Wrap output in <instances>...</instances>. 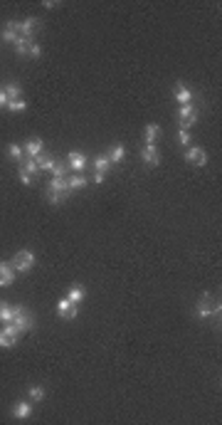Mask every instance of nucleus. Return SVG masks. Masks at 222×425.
Returning <instances> with one entry per match:
<instances>
[{
    "mask_svg": "<svg viewBox=\"0 0 222 425\" xmlns=\"http://www.w3.org/2000/svg\"><path fill=\"white\" fill-rule=\"evenodd\" d=\"M18 176H20V181H22L25 185H30V183H32V176H27V173H22V171H18Z\"/></svg>",
    "mask_w": 222,
    "mask_h": 425,
    "instance_id": "obj_34",
    "label": "nucleus"
},
{
    "mask_svg": "<svg viewBox=\"0 0 222 425\" xmlns=\"http://www.w3.org/2000/svg\"><path fill=\"white\" fill-rule=\"evenodd\" d=\"M141 156H143L146 166H158L161 163V153H158V146L156 143H146L143 151H141Z\"/></svg>",
    "mask_w": 222,
    "mask_h": 425,
    "instance_id": "obj_8",
    "label": "nucleus"
},
{
    "mask_svg": "<svg viewBox=\"0 0 222 425\" xmlns=\"http://www.w3.org/2000/svg\"><path fill=\"white\" fill-rule=\"evenodd\" d=\"M27 398H30L32 403L42 401V398H45V388H42V385H30V388H27Z\"/></svg>",
    "mask_w": 222,
    "mask_h": 425,
    "instance_id": "obj_24",
    "label": "nucleus"
},
{
    "mask_svg": "<svg viewBox=\"0 0 222 425\" xmlns=\"http://www.w3.org/2000/svg\"><path fill=\"white\" fill-rule=\"evenodd\" d=\"M15 280V269L10 262H0V287H8Z\"/></svg>",
    "mask_w": 222,
    "mask_h": 425,
    "instance_id": "obj_12",
    "label": "nucleus"
},
{
    "mask_svg": "<svg viewBox=\"0 0 222 425\" xmlns=\"http://www.w3.org/2000/svg\"><path fill=\"white\" fill-rule=\"evenodd\" d=\"M94 168H96V173H99V176H106V173H109V168H111V161H109L106 156H96Z\"/></svg>",
    "mask_w": 222,
    "mask_h": 425,
    "instance_id": "obj_23",
    "label": "nucleus"
},
{
    "mask_svg": "<svg viewBox=\"0 0 222 425\" xmlns=\"http://www.w3.org/2000/svg\"><path fill=\"white\" fill-rule=\"evenodd\" d=\"M173 94H175L178 104H190V101H193V89H190L188 84H183V82H178V84L173 87Z\"/></svg>",
    "mask_w": 222,
    "mask_h": 425,
    "instance_id": "obj_10",
    "label": "nucleus"
},
{
    "mask_svg": "<svg viewBox=\"0 0 222 425\" xmlns=\"http://www.w3.org/2000/svg\"><path fill=\"white\" fill-rule=\"evenodd\" d=\"M37 25H40V20H37V18H25V20L20 22V37H27V40H32Z\"/></svg>",
    "mask_w": 222,
    "mask_h": 425,
    "instance_id": "obj_14",
    "label": "nucleus"
},
{
    "mask_svg": "<svg viewBox=\"0 0 222 425\" xmlns=\"http://www.w3.org/2000/svg\"><path fill=\"white\" fill-rule=\"evenodd\" d=\"M20 334H27L30 329H32V324H35V319H32V314H30V309L27 306H15V319L10 322Z\"/></svg>",
    "mask_w": 222,
    "mask_h": 425,
    "instance_id": "obj_2",
    "label": "nucleus"
},
{
    "mask_svg": "<svg viewBox=\"0 0 222 425\" xmlns=\"http://www.w3.org/2000/svg\"><path fill=\"white\" fill-rule=\"evenodd\" d=\"M178 117H180L183 129H190V126L198 121V109L193 106V101H190V104H180V109H178Z\"/></svg>",
    "mask_w": 222,
    "mask_h": 425,
    "instance_id": "obj_4",
    "label": "nucleus"
},
{
    "mask_svg": "<svg viewBox=\"0 0 222 425\" xmlns=\"http://www.w3.org/2000/svg\"><path fill=\"white\" fill-rule=\"evenodd\" d=\"M8 109H10V111H25V109H27V101H25L22 97H20V99H10V101H8Z\"/></svg>",
    "mask_w": 222,
    "mask_h": 425,
    "instance_id": "obj_29",
    "label": "nucleus"
},
{
    "mask_svg": "<svg viewBox=\"0 0 222 425\" xmlns=\"http://www.w3.org/2000/svg\"><path fill=\"white\" fill-rule=\"evenodd\" d=\"M220 302H215L212 299V294L210 292H205L203 297H200V302H198V306H195V314L200 317V319H207V317H212L215 322L220 319Z\"/></svg>",
    "mask_w": 222,
    "mask_h": 425,
    "instance_id": "obj_1",
    "label": "nucleus"
},
{
    "mask_svg": "<svg viewBox=\"0 0 222 425\" xmlns=\"http://www.w3.org/2000/svg\"><path fill=\"white\" fill-rule=\"evenodd\" d=\"M104 178H106V176H99V173H94V183H104Z\"/></svg>",
    "mask_w": 222,
    "mask_h": 425,
    "instance_id": "obj_36",
    "label": "nucleus"
},
{
    "mask_svg": "<svg viewBox=\"0 0 222 425\" xmlns=\"http://www.w3.org/2000/svg\"><path fill=\"white\" fill-rule=\"evenodd\" d=\"M57 314H59L62 319L72 322V319H77V314H79V306L74 304V302H69V299L64 297V299H59V302H57Z\"/></svg>",
    "mask_w": 222,
    "mask_h": 425,
    "instance_id": "obj_5",
    "label": "nucleus"
},
{
    "mask_svg": "<svg viewBox=\"0 0 222 425\" xmlns=\"http://www.w3.org/2000/svg\"><path fill=\"white\" fill-rule=\"evenodd\" d=\"M3 89H5V94H8V101H10V99H20V94H22V92H20V87H18L15 82H8Z\"/></svg>",
    "mask_w": 222,
    "mask_h": 425,
    "instance_id": "obj_27",
    "label": "nucleus"
},
{
    "mask_svg": "<svg viewBox=\"0 0 222 425\" xmlns=\"http://www.w3.org/2000/svg\"><path fill=\"white\" fill-rule=\"evenodd\" d=\"M13 269L15 272H30L32 269V264H35V252L32 250H20V252H15V257H13Z\"/></svg>",
    "mask_w": 222,
    "mask_h": 425,
    "instance_id": "obj_3",
    "label": "nucleus"
},
{
    "mask_svg": "<svg viewBox=\"0 0 222 425\" xmlns=\"http://www.w3.org/2000/svg\"><path fill=\"white\" fill-rule=\"evenodd\" d=\"M64 198H67V196H64V193H52V190L47 193V203H52V205H57V203H62Z\"/></svg>",
    "mask_w": 222,
    "mask_h": 425,
    "instance_id": "obj_30",
    "label": "nucleus"
},
{
    "mask_svg": "<svg viewBox=\"0 0 222 425\" xmlns=\"http://www.w3.org/2000/svg\"><path fill=\"white\" fill-rule=\"evenodd\" d=\"M180 143H183V146H188V143H190V134H188V129H180Z\"/></svg>",
    "mask_w": 222,
    "mask_h": 425,
    "instance_id": "obj_33",
    "label": "nucleus"
},
{
    "mask_svg": "<svg viewBox=\"0 0 222 425\" xmlns=\"http://www.w3.org/2000/svg\"><path fill=\"white\" fill-rule=\"evenodd\" d=\"M37 166H40V171H52L55 156H52V153H42V156H37Z\"/></svg>",
    "mask_w": 222,
    "mask_h": 425,
    "instance_id": "obj_22",
    "label": "nucleus"
},
{
    "mask_svg": "<svg viewBox=\"0 0 222 425\" xmlns=\"http://www.w3.org/2000/svg\"><path fill=\"white\" fill-rule=\"evenodd\" d=\"M143 136H146V143H156L161 139V126L158 124H148L146 131H143Z\"/></svg>",
    "mask_w": 222,
    "mask_h": 425,
    "instance_id": "obj_19",
    "label": "nucleus"
},
{
    "mask_svg": "<svg viewBox=\"0 0 222 425\" xmlns=\"http://www.w3.org/2000/svg\"><path fill=\"white\" fill-rule=\"evenodd\" d=\"M30 415H32V403H30V401H15V403H13V418L25 420V418H30Z\"/></svg>",
    "mask_w": 222,
    "mask_h": 425,
    "instance_id": "obj_11",
    "label": "nucleus"
},
{
    "mask_svg": "<svg viewBox=\"0 0 222 425\" xmlns=\"http://www.w3.org/2000/svg\"><path fill=\"white\" fill-rule=\"evenodd\" d=\"M87 297V289H84V284H72L69 289H67V299L69 302H74V304H79L82 299Z\"/></svg>",
    "mask_w": 222,
    "mask_h": 425,
    "instance_id": "obj_16",
    "label": "nucleus"
},
{
    "mask_svg": "<svg viewBox=\"0 0 222 425\" xmlns=\"http://www.w3.org/2000/svg\"><path fill=\"white\" fill-rule=\"evenodd\" d=\"M0 319H3L5 324H10V322L15 319V306H10V304H3V312H0Z\"/></svg>",
    "mask_w": 222,
    "mask_h": 425,
    "instance_id": "obj_28",
    "label": "nucleus"
},
{
    "mask_svg": "<svg viewBox=\"0 0 222 425\" xmlns=\"http://www.w3.org/2000/svg\"><path fill=\"white\" fill-rule=\"evenodd\" d=\"M3 304H5V302H0V312H3Z\"/></svg>",
    "mask_w": 222,
    "mask_h": 425,
    "instance_id": "obj_37",
    "label": "nucleus"
},
{
    "mask_svg": "<svg viewBox=\"0 0 222 425\" xmlns=\"http://www.w3.org/2000/svg\"><path fill=\"white\" fill-rule=\"evenodd\" d=\"M27 57H32V60H40V57H42V47H40V45H35V42H32V47H30V52H27Z\"/></svg>",
    "mask_w": 222,
    "mask_h": 425,
    "instance_id": "obj_32",
    "label": "nucleus"
},
{
    "mask_svg": "<svg viewBox=\"0 0 222 425\" xmlns=\"http://www.w3.org/2000/svg\"><path fill=\"white\" fill-rule=\"evenodd\" d=\"M18 171H22V173H27V176H35V173H40V166H37V159H25V161H22V166H20Z\"/></svg>",
    "mask_w": 222,
    "mask_h": 425,
    "instance_id": "obj_21",
    "label": "nucleus"
},
{
    "mask_svg": "<svg viewBox=\"0 0 222 425\" xmlns=\"http://www.w3.org/2000/svg\"><path fill=\"white\" fill-rule=\"evenodd\" d=\"M185 161L193 163V166H205V163H207V153H205V148L193 146V148L185 151Z\"/></svg>",
    "mask_w": 222,
    "mask_h": 425,
    "instance_id": "obj_7",
    "label": "nucleus"
},
{
    "mask_svg": "<svg viewBox=\"0 0 222 425\" xmlns=\"http://www.w3.org/2000/svg\"><path fill=\"white\" fill-rule=\"evenodd\" d=\"M32 47V40H27V37H18V42H15V52L18 55H27Z\"/></svg>",
    "mask_w": 222,
    "mask_h": 425,
    "instance_id": "obj_25",
    "label": "nucleus"
},
{
    "mask_svg": "<svg viewBox=\"0 0 222 425\" xmlns=\"http://www.w3.org/2000/svg\"><path fill=\"white\" fill-rule=\"evenodd\" d=\"M18 37H20V22L18 20H10L8 25H5V32H3V40L5 42H18Z\"/></svg>",
    "mask_w": 222,
    "mask_h": 425,
    "instance_id": "obj_13",
    "label": "nucleus"
},
{
    "mask_svg": "<svg viewBox=\"0 0 222 425\" xmlns=\"http://www.w3.org/2000/svg\"><path fill=\"white\" fill-rule=\"evenodd\" d=\"M124 156H126V148L119 143V146H111V148H109V156H106V159H109L111 163H121Z\"/></svg>",
    "mask_w": 222,
    "mask_h": 425,
    "instance_id": "obj_18",
    "label": "nucleus"
},
{
    "mask_svg": "<svg viewBox=\"0 0 222 425\" xmlns=\"http://www.w3.org/2000/svg\"><path fill=\"white\" fill-rule=\"evenodd\" d=\"M67 188H69V193H72V190H82V188H87V176H84V173H74V176H69V178H67Z\"/></svg>",
    "mask_w": 222,
    "mask_h": 425,
    "instance_id": "obj_17",
    "label": "nucleus"
},
{
    "mask_svg": "<svg viewBox=\"0 0 222 425\" xmlns=\"http://www.w3.org/2000/svg\"><path fill=\"white\" fill-rule=\"evenodd\" d=\"M67 166L74 171V173H82L87 168V156L82 151H69L67 153Z\"/></svg>",
    "mask_w": 222,
    "mask_h": 425,
    "instance_id": "obj_6",
    "label": "nucleus"
},
{
    "mask_svg": "<svg viewBox=\"0 0 222 425\" xmlns=\"http://www.w3.org/2000/svg\"><path fill=\"white\" fill-rule=\"evenodd\" d=\"M8 104V94H5V89L0 87V106H5Z\"/></svg>",
    "mask_w": 222,
    "mask_h": 425,
    "instance_id": "obj_35",
    "label": "nucleus"
},
{
    "mask_svg": "<svg viewBox=\"0 0 222 425\" xmlns=\"http://www.w3.org/2000/svg\"><path fill=\"white\" fill-rule=\"evenodd\" d=\"M50 190H52V193H64V196H69L67 178H57V176H52V181H50Z\"/></svg>",
    "mask_w": 222,
    "mask_h": 425,
    "instance_id": "obj_20",
    "label": "nucleus"
},
{
    "mask_svg": "<svg viewBox=\"0 0 222 425\" xmlns=\"http://www.w3.org/2000/svg\"><path fill=\"white\" fill-rule=\"evenodd\" d=\"M42 148H45V143L40 141V139H32V141H27V146H25V156L27 159H37L42 153Z\"/></svg>",
    "mask_w": 222,
    "mask_h": 425,
    "instance_id": "obj_15",
    "label": "nucleus"
},
{
    "mask_svg": "<svg viewBox=\"0 0 222 425\" xmlns=\"http://www.w3.org/2000/svg\"><path fill=\"white\" fill-rule=\"evenodd\" d=\"M18 336H20V331H18L13 324H8L3 331H0V346H5V349H10V346H15Z\"/></svg>",
    "mask_w": 222,
    "mask_h": 425,
    "instance_id": "obj_9",
    "label": "nucleus"
},
{
    "mask_svg": "<svg viewBox=\"0 0 222 425\" xmlns=\"http://www.w3.org/2000/svg\"><path fill=\"white\" fill-rule=\"evenodd\" d=\"M8 156L13 159V161H25L22 156H25V148H20L18 143H10L8 146Z\"/></svg>",
    "mask_w": 222,
    "mask_h": 425,
    "instance_id": "obj_26",
    "label": "nucleus"
},
{
    "mask_svg": "<svg viewBox=\"0 0 222 425\" xmlns=\"http://www.w3.org/2000/svg\"><path fill=\"white\" fill-rule=\"evenodd\" d=\"M52 173H55L57 178H67V166H64V163H57V161H55V166H52Z\"/></svg>",
    "mask_w": 222,
    "mask_h": 425,
    "instance_id": "obj_31",
    "label": "nucleus"
}]
</instances>
